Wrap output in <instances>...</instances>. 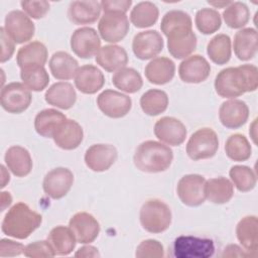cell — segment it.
<instances>
[{"label":"cell","mask_w":258,"mask_h":258,"mask_svg":"<svg viewBox=\"0 0 258 258\" xmlns=\"http://www.w3.org/2000/svg\"><path fill=\"white\" fill-rule=\"evenodd\" d=\"M154 135L161 142L171 146H179L185 140L187 131L184 124L174 117H162L154 124Z\"/></svg>","instance_id":"15"},{"label":"cell","mask_w":258,"mask_h":258,"mask_svg":"<svg viewBox=\"0 0 258 258\" xmlns=\"http://www.w3.org/2000/svg\"><path fill=\"white\" fill-rule=\"evenodd\" d=\"M24 256L26 257H31V258H50L55 256V253L51 247V245L49 244L48 241H35L33 243L28 244L27 246H25L24 252H23Z\"/></svg>","instance_id":"46"},{"label":"cell","mask_w":258,"mask_h":258,"mask_svg":"<svg viewBox=\"0 0 258 258\" xmlns=\"http://www.w3.org/2000/svg\"><path fill=\"white\" fill-rule=\"evenodd\" d=\"M84 131L75 120L66 119L61 122L52 135L55 145L63 150L76 149L83 141Z\"/></svg>","instance_id":"21"},{"label":"cell","mask_w":258,"mask_h":258,"mask_svg":"<svg viewBox=\"0 0 258 258\" xmlns=\"http://www.w3.org/2000/svg\"><path fill=\"white\" fill-rule=\"evenodd\" d=\"M4 30L16 43L21 44L29 41L35 31V26L30 17L21 10L10 11L4 21Z\"/></svg>","instance_id":"9"},{"label":"cell","mask_w":258,"mask_h":258,"mask_svg":"<svg viewBox=\"0 0 258 258\" xmlns=\"http://www.w3.org/2000/svg\"><path fill=\"white\" fill-rule=\"evenodd\" d=\"M249 108L247 104L238 99L222 103L219 109V119L223 126L229 129L242 127L248 120Z\"/></svg>","instance_id":"20"},{"label":"cell","mask_w":258,"mask_h":258,"mask_svg":"<svg viewBox=\"0 0 258 258\" xmlns=\"http://www.w3.org/2000/svg\"><path fill=\"white\" fill-rule=\"evenodd\" d=\"M69 227L77 242L81 244H90L94 242L100 233L99 222L93 215L87 212H79L75 214L69 222Z\"/></svg>","instance_id":"17"},{"label":"cell","mask_w":258,"mask_h":258,"mask_svg":"<svg viewBox=\"0 0 258 258\" xmlns=\"http://www.w3.org/2000/svg\"><path fill=\"white\" fill-rule=\"evenodd\" d=\"M206 179L200 174L183 175L177 182L176 192L180 202L188 207H199L204 204Z\"/></svg>","instance_id":"10"},{"label":"cell","mask_w":258,"mask_h":258,"mask_svg":"<svg viewBox=\"0 0 258 258\" xmlns=\"http://www.w3.org/2000/svg\"><path fill=\"white\" fill-rule=\"evenodd\" d=\"M42 217L25 203L19 202L11 207L2 221V232L15 239L28 238L41 224Z\"/></svg>","instance_id":"2"},{"label":"cell","mask_w":258,"mask_h":258,"mask_svg":"<svg viewBox=\"0 0 258 258\" xmlns=\"http://www.w3.org/2000/svg\"><path fill=\"white\" fill-rule=\"evenodd\" d=\"M233 185L239 191L247 192L252 190L257 182V177L252 168L246 165H234L229 171Z\"/></svg>","instance_id":"42"},{"label":"cell","mask_w":258,"mask_h":258,"mask_svg":"<svg viewBox=\"0 0 258 258\" xmlns=\"http://www.w3.org/2000/svg\"><path fill=\"white\" fill-rule=\"evenodd\" d=\"M211 73V64L200 54H192L184 58L178 68L180 80L187 84H200L206 81Z\"/></svg>","instance_id":"19"},{"label":"cell","mask_w":258,"mask_h":258,"mask_svg":"<svg viewBox=\"0 0 258 258\" xmlns=\"http://www.w3.org/2000/svg\"><path fill=\"white\" fill-rule=\"evenodd\" d=\"M45 102L62 110L71 109L77 101V93L71 83L57 82L45 92Z\"/></svg>","instance_id":"26"},{"label":"cell","mask_w":258,"mask_h":258,"mask_svg":"<svg viewBox=\"0 0 258 258\" xmlns=\"http://www.w3.org/2000/svg\"><path fill=\"white\" fill-rule=\"evenodd\" d=\"M223 18L227 26L233 29L244 27L250 18L248 6L243 2H232L223 11Z\"/></svg>","instance_id":"40"},{"label":"cell","mask_w":258,"mask_h":258,"mask_svg":"<svg viewBox=\"0 0 258 258\" xmlns=\"http://www.w3.org/2000/svg\"><path fill=\"white\" fill-rule=\"evenodd\" d=\"M20 5L23 12L26 13L30 18L40 19L46 15L49 11V3L44 0L40 1H21Z\"/></svg>","instance_id":"47"},{"label":"cell","mask_w":258,"mask_h":258,"mask_svg":"<svg viewBox=\"0 0 258 258\" xmlns=\"http://www.w3.org/2000/svg\"><path fill=\"white\" fill-rule=\"evenodd\" d=\"M104 84L105 77L103 73L93 64L82 66L75 76V85L83 94H96L103 88Z\"/></svg>","instance_id":"22"},{"label":"cell","mask_w":258,"mask_h":258,"mask_svg":"<svg viewBox=\"0 0 258 258\" xmlns=\"http://www.w3.org/2000/svg\"><path fill=\"white\" fill-rule=\"evenodd\" d=\"M146 79L154 85H164L169 83L175 74L174 62L165 56H158L151 59L145 67Z\"/></svg>","instance_id":"27"},{"label":"cell","mask_w":258,"mask_h":258,"mask_svg":"<svg viewBox=\"0 0 258 258\" xmlns=\"http://www.w3.org/2000/svg\"><path fill=\"white\" fill-rule=\"evenodd\" d=\"M20 78L23 85L30 91L40 92L49 83V76L44 67H31L20 71Z\"/></svg>","instance_id":"41"},{"label":"cell","mask_w":258,"mask_h":258,"mask_svg":"<svg viewBox=\"0 0 258 258\" xmlns=\"http://www.w3.org/2000/svg\"><path fill=\"white\" fill-rule=\"evenodd\" d=\"M75 257H100V253L96 247L87 245L81 247L75 253Z\"/></svg>","instance_id":"52"},{"label":"cell","mask_w":258,"mask_h":258,"mask_svg":"<svg viewBox=\"0 0 258 258\" xmlns=\"http://www.w3.org/2000/svg\"><path fill=\"white\" fill-rule=\"evenodd\" d=\"M207 53L214 63L220 66L227 63L232 54L231 38L224 33L215 35L207 45Z\"/></svg>","instance_id":"36"},{"label":"cell","mask_w":258,"mask_h":258,"mask_svg":"<svg viewBox=\"0 0 258 258\" xmlns=\"http://www.w3.org/2000/svg\"><path fill=\"white\" fill-rule=\"evenodd\" d=\"M101 47L97 31L92 27H80L71 36V48L81 58H91Z\"/></svg>","instance_id":"14"},{"label":"cell","mask_w":258,"mask_h":258,"mask_svg":"<svg viewBox=\"0 0 258 258\" xmlns=\"http://www.w3.org/2000/svg\"><path fill=\"white\" fill-rule=\"evenodd\" d=\"M132 5L131 0H103L101 1V7L104 12H123L126 13Z\"/></svg>","instance_id":"50"},{"label":"cell","mask_w":258,"mask_h":258,"mask_svg":"<svg viewBox=\"0 0 258 258\" xmlns=\"http://www.w3.org/2000/svg\"><path fill=\"white\" fill-rule=\"evenodd\" d=\"M95 59L102 69L112 73L126 67L128 63V54L122 46L108 44L100 47Z\"/></svg>","instance_id":"25"},{"label":"cell","mask_w":258,"mask_h":258,"mask_svg":"<svg viewBox=\"0 0 258 258\" xmlns=\"http://www.w3.org/2000/svg\"><path fill=\"white\" fill-rule=\"evenodd\" d=\"M226 155L234 161H246L252 153L248 139L240 133L231 135L225 143Z\"/></svg>","instance_id":"39"},{"label":"cell","mask_w":258,"mask_h":258,"mask_svg":"<svg viewBox=\"0 0 258 258\" xmlns=\"http://www.w3.org/2000/svg\"><path fill=\"white\" fill-rule=\"evenodd\" d=\"M171 218L170 208L158 199L146 201L140 209V224L145 231L152 234L166 231L171 224Z\"/></svg>","instance_id":"4"},{"label":"cell","mask_w":258,"mask_h":258,"mask_svg":"<svg viewBox=\"0 0 258 258\" xmlns=\"http://www.w3.org/2000/svg\"><path fill=\"white\" fill-rule=\"evenodd\" d=\"M167 106L168 96L162 90H148L140 98V107L148 116H157L163 113L167 109Z\"/></svg>","instance_id":"38"},{"label":"cell","mask_w":258,"mask_h":258,"mask_svg":"<svg viewBox=\"0 0 258 258\" xmlns=\"http://www.w3.org/2000/svg\"><path fill=\"white\" fill-rule=\"evenodd\" d=\"M25 247L19 242L9 239H1L0 241V256L1 257H14L19 256L24 252Z\"/></svg>","instance_id":"48"},{"label":"cell","mask_w":258,"mask_h":258,"mask_svg":"<svg viewBox=\"0 0 258 258\" xmlns=\"http://www.w3.org/2000/svg\"><path fill=\"white\" fill-rule=\"evenodd\" d=\"M165 36L167 37L168 51L174 58H186L197 48V35L192 31V27L175 29Z\"/></svg>","instance_id":"13"},{"label":"cell","mask_w":258,"mask_h":258,"mask_svg":"<svg viewBox=\"0 0 258 258\" xmlns=\"http://www.w3.org/2000/svg\"><path fill=\"white\" fill-rule=\"evenodd\" d=\"M181 27H192L191 18L184 11L170 10L166 12L161 19L160 28L164 35L174 29Z\"/></svg>","instance_id":"44"},{"label":"cell","mask_w":258,"mask_h":258,"mask_svg":"<svg viewBox=\"0 0 258 258\" xmlns=\"http://www.w3.org/2000/svg\"><path fill=\"white\" fill-rule=\"evenodd\" d=\"M172 159L171 148L154 140H147L139 144L133 156L137 169L148 173L165 171L171 165Z\"/></svg>","instance_id":"3"},{"label":"cell","mask_w":258,"mask_h":258,"mask_svg":"<svg viewBox=\"0 0 258 258\" xmlns=\"http://www.w3.org/2000/svg\"><path fill=\"white\" fill-rule=\"evenodd\" d=\"M195 22L198 30L203 34L208 35L220 29L222 19L217 10L212 8H202L197 12Z\"/></svg>","instance_id":"43"},{"label":"cell","mask_w":258,"mask_h":258,"mask_svg":"<svg viewBox=\"0 0 258 258\" xmlns=\"http://www.w3.org/2000/svg\"><path fill=\"white\" fill-rule=\"evenodd\" d=\"M101 37L111 43L121 41L129 31V20L126 13L111 11L104 12L98 23Z\"/></svg>","instance_id":"7"},{"label":"cell","mask_w":258,"mask_h":258,"mask_svg":"<svg viewBox=\"0 0 258 258\" xmlns=\"http://www.w3.org/2000/svg\"><path fill=\"white\" fill-rule=\"evenodd\" d=\"M219 149L217 133L208 127L194 132L186 144V154L192 160L208 159L213 157Z\"/></svg>","instance_id":"5"},{"label":"cell","mask_w":258,"mask_h":258,"mask_svg":"<svg viewBox=\"0 0 258 258\" xmlns=\"http://www.w3.org/2000/svg\"><path fill=\"white\" fill-rule=\"evenodd\" d=\"M172 256L176 258H208L215 253L212 239L196 236H179L172 244Z\"/></svg>","instance_id":"6"},{"label":"cell","mask_w":258,"mask_h":258,"mask_svg":"<svg viewBox=\"0 0 258 258\" xmlns=\"http://www.w3.org/2000/svg\"><path fill=\"white\" fill-rule=\"evenodd\" d=\"M0 32H1V47H2L0 60L1 62H5L9 60L13 55L14 49H15V42L6 33V31L4 30V27L0 28Z\"/></svg>","instance_id":"49"},{"label":"cell","mask_w":258,"mask_h":258,"mask_svg":"<svg viewBox=\"0 0 258 258\" xmlns=\"http://www.w3.org/2000/svg\"><path fill=\"white\" fill-rule=\"evenodd\" d=\"M112 83L117 89L128 94L138 92L143 86L140 74L135 69L126 67L115 72L112 77Z\"/></svg>","instance_id":"37"},{"label":"cell","mask_w":258,"mask_h":258,"mask_svg":"<svg viewBox=\"0 0 258 258\" xmlns=\"http://www.w3.org/2000/svg\"><path fill=\"white\" fill-rule=\"evenodd\" d=\"M118 156L117 149L111 144H94L85 153L86 165L95 172L108 170L116 161Z\"/></svg>","instance_id":"18"},{"label":"cell","mask_w":258,"mask_h":258,"mask_svg":"<svg viewBox=\"0 0 258 258\" xmlns=\"http://www.w3.org/2000/svg\"><path fill=\"white\" fill-rule=\"evenodd\" d=\"M73 183V172L67 167H56L45 174L42 181V188L49 198L59 200L71 190Z\"/></svg>","instance_id":"12"},{"label":"cell","mask_w":258,"mask_h":258,"mask_svg":"<svg viewBox=\"0 0 258 258\" xmlns=\"http://www.w3.org/2000/svg\"><path fill=\"white\" fill-rule=\"evenodd\" d=\"M47 48L40 41H32L19 48L16 61L20 70L31 67H43L47 60Z\"/></svg>","instance_id":"29"},{"label":"cell","mask_w":258,"mask_h":258,"mask_svg":"<svg viewBox=\"0 0 258 258\" xmlns=\"http://www.w3.org/2000/svg\"><path fill=\"white\" fill-rule=\"evenodd\" d=\"M248 256H250V254L245 249H242L241 247L235 244L228 245L222 254V257H248Z\"/></svg>","instance_id":"51"},{"label":"cell","mask_w":258,"mask_h":258,"mask_svg":"<svg viewBox=\"0 0 258 258\" xmlns=\"http://www.w3.org/2000/svg\"><path fill=\"white\" fill-rule=\"evenodd\" d=\"M66 119V115L55 109H44L35 116L34 129L40 136L52 138L58 125Z\"/></svg>","instance_id":"34"},{"label":"cell","mask_w":258,"mask_h":258,"mask_svg":"<svg viewBox=\"0 0 258 258\" xmlns=\"http://www.w3.org/2000/svg\"><path fill=\"white\" fill-rule=\"evenodd\" d=\"M101 10V2L95 0L73 1L69 6L68 16L77 25L91 24L98 20Z\"/></svg>","instance_id":"24"},{"label":"cell","mask_w":258,"mask_h":258,"mask_svg":"<svg viewBox=\"0 0 258 258\" xmlns=\"http://www.w3.org/2000/svg\"><path fill=\"white\" fill-rule=\"evenodd\" d=\"M159 11L157 6L149 1L137 3L131 10V23L137 28L150 27L156 23Z\"/></svg>","instance_id":"35"},{"label":"cell","mask_w":258,"mask_h":258,"mask_svg":"<svg viewBox=\"0 0 258 258\" xmlns=\"http://www.w3.org/2000/svg\"><path fill=\"white\" fill-rule=\"evenodd\" d=\"M163 38L156 30H145L137 33L132 41V50L135 56L146 60L158 55L163 48Z\"/></svg>","instance_id":"16"},{"label":"cell","mask_w":258,"mask_h":258,"mask_svg":"<svg viewBox=\"0 0 258 258\" xmlns=\"http://www.w3.org/2000/svg\"><path fill=\"white\" fill-rule=\"evenodd\" d=\"M48 66L52 76L55 79L62 81L75 78L79 70L77 59L66 51L54 52L49 59Z\"/></svg>","instance_id":"31"},{"label":"cell","mask_w":258,"mask_h":258,"mask_svg":"<svg viewBox=\"0 0 258 258\" xmlns=\"http://www.w3.org/2000/svg\"><path fill=\"white\" fill-rule=\"evenodd\" d=\"M236 236L242 247L255 257L258 249V220L256 216L242 218L236 227Z\"/></svg>","instance_id":"23"},{"label":"cell","mask_w":258,"mask_h":258,"mask_svg":"<svg viewBox=\"0 0 258 258\" xmlns=\"http://www.w3.org/2000/svg\"><path fill=\"white\" fill-rule=\"evenodd\" d=\"M47 241L51 245L55 255L66 256L73 252L77 240L70 227L56 226L49 232Z\"/></svg>","instance_id":"33"},{"label":"cell","mask_w":258,"mask_h":258,"mask_svg":"<svg viewBox=\"0 0 258 258\" xmlns=\"http://www.w3.org/2000/svg\"><path fill=\"white\" fill-rule=\"evenodd\" d=\"M214 86L222 98L235 99L247 92H254L258 87V69L249 63L226 68L218 73Z\"/></svg>","instance_id":"1"},{"label":"cell","mask_w":258,"mask_h":258,"mask_svg":"<svg viewBox=\"0 0 258 258\" xmlns=\"http://www.w3.org/2000/svg\"><path fill=\"white\" fill-rule=\"evenodd\" d=\"M234 185L232 181L224 176L210 178L205 183V196L211 203L223 205L233 198Z\"/></svg>","instance_id":"32"},{"label":"cell","mask_w":258,"mask_h":258,"mask_svg":"<svg viewBox=\"0 0 258 258\" xmlns=\"http://www.w3.org/2000/svg\"><path fill=\"white\" fill-rule=\"evenodd\" d=\"M4 160L7 168L18 177L28 175L32 169V159L29 151L19 145L9 147L5 153Z\"/></svg>","instance_id":"28"},{"label":"cell","mask_w":258,"mask_h":258,"mask_svg":"<svg viewBox=\"0 0 258 258\" xmlns=\"http://www.w3.org/2000/svg\"><path fill=\"white\" fill-rule=\"evenodd\" d=\"M257 31L254 28H242L236 32L233 41V48L240 60H249L257 53Z\"/></svg>","instance_id":"30"},{"label":"cell","mask_w":258,"mask_h":258,"mask_svg":"<svg viewBox=\"0 0 258 258\" xmlns=\"http://www.w3.org/2000/svg\"><path fill=\"white\" fill-rule=\"evenodd\" d=\"M31 100L30 90L21 83H10L1 90V107L8 113L20 114L24 112L29 107Z\"/></svg>","instance_id":"8"},{"label":"cell","mask_w":258,"mask_h":258,"mask_svg":"<svg viewBox=\"0 0 258 258\" xmlns=\"http://www.w3.org/2000/svg\"><path fill=\"white\" fill-rule=\"evenodd\" d=\"M135 256L137 258H161L164 256V249L159 241L147 239L137 246Z\"/></svg>","instance_id":"45"},{"label":"cell","mask_w":258,"mask_h":258,"mask_svg":"<svg viewBox=\"0 0 258 258\" xmlns=\"http://www.w3.org/2000/svg\"><path fill=\"white\" fill-rule=\"evenodd\" d=\"M208 3L214 7H218V8H226L228 5H230L232 2L231 1H221V2H210L208 1Z\"/></svg>","instance_id":"53"},{"label":"cell","mask_w":258,"mask_h":258,"mask_svg":"<svg viewBox=\"0 0 258 258\" xmlns=\"http://www.w3.org/2000/svg\"><path fill=\"white\" fill-rule=\"evenodd\" d=\"M97 105L104 115L118 119L129 113L132 107V100L121 92L105 90L97 97Z\"/></svg>","instance_id":"11"}]
</instances>
